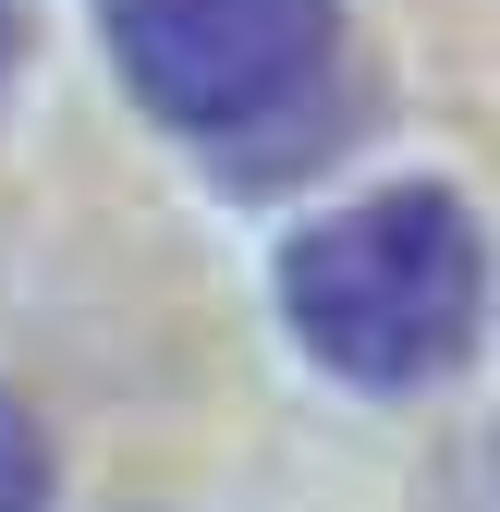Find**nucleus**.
I'll list each match as a JSON object with an SVG mask.
<instances>
[{
  "mask_svg": "<svg viewBox=\"0 0 500 512\" xmlns=\"http://www.w3.org/2000/svg\"><path fill=\"white\" fill-rule=\"evenodd\" d=\"M488 305V244L440 183H391L281 256V317L354 391H427L452 378Z\"/></svg>",
  "mask_w": 500,
  "mask_h": 512,
  "instance_id": "obj_1",
  "label": "nucleus"
},
{
  "mask_svg": "<svg viewBox=\"0 0 500 512\" xmlns=\"http://www.w3.org/2000/svg\"><path fill=\"white\" fill-rule=\"evenodd\" d=\"M110 61L159 122L183 135H269V122L330 74L342 0H98Z\"/></svg>",
  "mask_w": 500,
  "mask_h": 512,
  "instance_id": "obj_2",
  "label": "nucleus"
},
{
  "mask_svg": "<svg viewBox=\"0 0 500 512\" xmlns=\"http://www.w3.org/2000/svg\"><path fill=\"white\" fill-rule=\"evenodd\" d=\"M0 512H49V439L25 427L13 391H0Z\"/></svg>",
  "mask_w": 500,
  "mask_h": 512,
  "instance_id": "obj_3",
  "label": "nucleus"
},
{
  "mask_svg": "<svg viewBox=\"0 0 500 512\" xmlns=\"http://www.w3.org/2000/svg\"><path fill=\"white\" fill-rule=\"evenodd\" d=\"M13 61H25V13L0 0V86H13Z\"/></svg>",
  "mask_w": 500,
  "mask_h": 512,
  "instance_id": "obj_4",
  "label": "nucleus"
}]
</instances>
